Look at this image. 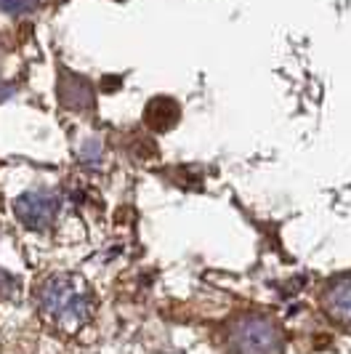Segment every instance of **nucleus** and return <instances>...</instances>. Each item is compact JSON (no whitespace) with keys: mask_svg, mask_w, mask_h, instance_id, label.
Masks as SVG:
<instances>
[{"mask_svg":"<svg viewBox=\"0 0 351 354\" xmlns=\"http://www.w3.org/2000/svg\"><path fill=\"white\" fill-rule=\"evenodd\" d=\"M32 306L46 330L59 338H80L99 317V293L88 277L51 269L32 285Z\"/></svg>","mask_w":351,"mask_h":354,"instance_id":"f257e3e1","label":"nucleus"},{"mask_svg":"<svg viewBox=\"0 0 351 354\" xmlns=\"http://www.w3.org/2000/svg\"><path fill=\"white\" fill-rule=\"evenodd\" d=\"M221 354H285L287 338L280 319L269 312H237L216 330Z\"/></svg>","mask_w":351,"mask_h":354,"instance_id":"f03ea898","label":"nucleus"},{"mask_svg":"<svg viewBox=\"0 0 351 354\" xmlns=\"http://www.w3.org/2000/svg\"><path fill=\"white\" fill-rule=\"evenodd\" d=\"M178 118H181V109L176 104L173 99H168V96H158V99H152L146 109H144V125L146 128H152V131H171L176 123H178Z\"/></svg>","mask_w":351,"mask_h":354,"instance_id":"39448f33","label":"nucleus"},{"mask_svg":"<svg viewBox=\"0 0 351 354\" xmlns=\"http://www.w3.org/2000/svg\"><path fill=\"white\" fill-rule=\"evenodd\" d=\"M19 280L8 272V269H0V299H6V296H11L14 290H17Z\"/></svg>","mask_w":351,"mask_h":354,"instance_id":"423d86ee","label":"nucleus"},{"mask_svg":"<svg viewBox=\"0 0 351 354\" xmlns=\"http://www.w3.org/2000/svg\"><path fill=\"white\" fill-rule=\"evenodd\" d=\"M316 304L322 317L333 325L335 330L351 336V269L330 274L316 290Z\"/></svg>","mask_w":351,"mask_h":354,"instance_id":"7ed1b4c3","label":"nucleus"},{"mask_svg":"<svg viewBox=\"0 0 351 354\" xmlns=\"http://www.w3.org/2000/svg\"><path fill=\"white\" fill-rule=\"evenodd\" d=\"M17 221L30 232H51L61 216V195L53 189H30L14 205Z\"/></svg>","mask_w":351,"mask_h":354,"instance_id":"20e7f679","label":"nucleus"}]
</instances>
